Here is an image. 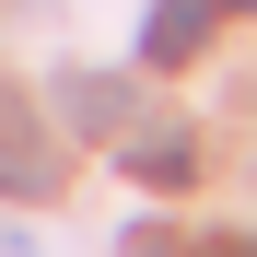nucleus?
<instances>
[{
	"label": "nucleus",
	"mask_w": 257,
	"mask_h": 257,
	"mask_svg": "<svg viewBox=\"0 0 257 257\" xmlns=\"http://www.w3.org/2000/svg\"><path fill=\"white\" fill-rule=\"evenodd\" d=\"M59 187V152H47V128H35L24 94H0V199H47Z\"/></svg>",
	"instance_id": "nucleus-1"
},
{
	"label": "nucleus",
	"mask_w": 257,
	"mask_h": 257,
	"mask_svg": "<svg viewBox=\"0 0 257 257\" xmlns=\"http://www.w3.org/2000/svg\"><path fill=\"white\" fill-rule=\"evenodd\" d=\"M210 24H222V0H152V24H141V59L152 70H187L210 47Z\"/></svg>",
	"instance_id": "nucleus-2"
},
{
	"label": "nucleus",
	"mask_w": 257,
	"mask_h": 257,
	"mask_svg": "<svg viewBox=\"0 0 257 257\" xmlns=\"http://www.w3.org/2000/svg\"><path fill=\"white\" fill-rule=\"evenodd\" d=\"M59 105H70V128H128V82H105V70H70V82H59Z\"/></svg>",
	"instance_id": "nucleus-3"
},
{
	"label": "nucleus",
	"mask_w": 257,
	"mask_h": 257,
	"mask_svg": "<svg viewBox=\"0 0 257 257\" xmlns=\"http://www.w3.org/2000/svg\"><path fill=\"white\" fill-rule=\"evenodd\" d=\"M187 257H257V245H245V234H222V245H187Z\"/></svg>",
	"instance_id": "nucleus-4"
},
{
	"label": "nucleus",
	"mask_w": 257,
	"mask_h": 257,
	"mask_svg": "<svg viewBox=\"0 0 257 257\" xmlns=\"http://www.w3.org/2000/svg\"><path fill=\"white\" fill-rule=\"evenodd\" d=\"M222 12H257V0H222Z\"/></svg>",
	"instance_id": "nucleus-5"
}]
</instances>
